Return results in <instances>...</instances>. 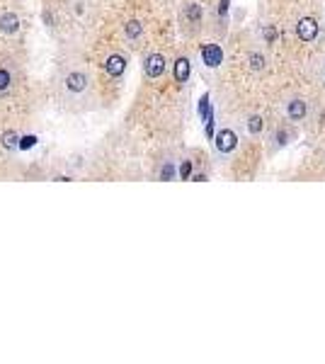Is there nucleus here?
Listing matches in <instances>:
<instances>
[{
    "label": "nucleus",
    "instance_id": "13",
    "mask_svg": "<svg viewBox=\"0 0 325 364\" xmlns=\"http://www.w3.org/2000/svg\"><path fill=\"white\" fill-rule=\"evenodd\" d=\"M10 81H12L10 73H7L5 68H0V92H5V90L10 87Z\"/></svg>",
    "mask_w": 325,
    "mask_h": 364
},
{
    "label": "nucleus",
    "instance_id": "15",
    "mask_svg": "<svg viewBox=\"0 0 325 364\" xmlns=\"http://www.w3.org/2000/svg\"><path fill=\"white\" fill-rule=\"evenodd\" d=\"M199 114H202V117H209V95H204V97H202V100H199Z\"/></svg>",
    "mask_w": 325,
    "mask_h": 364
},
{
    "label": "nucleus",
    "instance_id": "16",
    "mask_svg": "<svg viewBox=\"0 0 325 364\" xmlns=\"http://www.w3.org/2000/svg\"><path fill=\"white\" fill-rule=\"evenodd\" d=\"M250 63H253V71H260V68L265 66V58L257 56V54H253V56H250Z\"/></svg>",
    "mask_w": 325,
    "mask_h": 364
},
{
    "label": "nucleus",
    "instance_id": "14",
    "mask_svg": "<svg viewBox=\"0 0 325 364\" xmlns=\"http://www.w3.org/2000/svg\"><path fill=\"white\" fill-rule=\"evenodd\" d=\"M187 17H189L192 22H197V20L202 17V7H199V5H189V10H187Z\"/></svg>",
    "mask_w": 325,
    "mask_h": 364
},
{
    "label": "nucleus",
    "instance_id": "4",
    "mask_svg": "<svg viewBox=\"0 0 325 364\" xmlns=\"http://www.w3.org/2000/svg\"><path fill=\"white\" fill-rule=\"evenodd\" d=\"M144 71H146L148 78H160L165 73V56L163 54H150L144 61Z\"/></svg>",
    "mask_w": 325,
    "mask_h": 364
},
{
    "label": "nucleus",
    "instance_id": "8",
    "mask_svg": "<svg viewBox=\"0 0 325 364\" xmlns=\"http://www.w3.org/2000/svg\"><path fill=\"white\" fill-rule=\"evenodd\" d=\"M189 71H192V66H189V58H178L175 61V81L178 83H187V78H189Z\"/></svg>",
    "mask_w": 325,
    "mask_h": 364
},
{
    "label": "nucleus",
    "instance_id": "9",
    "mask_svg": "<svg viewBox=\"0 0 325 364\" xmlns=\"http://www.w3.org/2000/svg\"><path fill=\"white\" fill-rule=\"evenodd\" d=\"M287 114H289L291 121H301L306 117V102L303 100H291L289 107H287Z\"/></svg>",
    "mask_w": 325,
    "mask_h": 364
},
{
    "label": "nucleus",
    "instance_id": "10",
    "mask_svg": "<svg viewBox=\"0 0 325 364\" xmlns=\"http://www.w3.org/2000/svg\"><path fill=\"white\" fill-rule=\"evenodd\" d=\"M124 32H126V37H129V39H139V37L144 34V25H141L139 20H131V22H126V25H124Z\"/></svg>",
    "mask_w": 325,
    "mask_h": 364
},
{
    "label": "nucleus",
    "instance_id": "18",
    "mask_svg": "<svg viewBox=\"0 0 325 364\" xmlns=\"http://www.w3.org/2000/svg\"><path fill=\"white\" fill-rule=\"evenodd\" d=\"M173 172H175V170H173V165H165V168H163V172H160V177H163V180H170V177H173Z\"/></svg>",
    "mask_w": 325,
    "mask_h": 364
},
{
    "label": "nucleus",
    "instance_id": "2",
    "mask_svg": "<svg viewBox=\"0 0 325 364\" xmlns=\"http://www.w3.org/2000/svg\"><path fill=\"white\" fill-rule=\"evenodd\" d=\"M216 151H221V153H233L238 146V136L236 131H231V129H221L218 134H216Z\"/></svg>",
    "mask_w": 325,
    "mask_h": 364
},
{
    "label": "nucleus",
    "instance_id": "6",
    "mask_svg": "<svg viewBox=\"0 0 325 364\" xmlns=\"http://www.w3.org/2000/svg\"><path fill=\"white\" fill-rule=\"evenodd\" d=\"M0 32H2V34H17V32H20V17H17L15 12L0 15Z\"/></svg>",
    "mask_w": 325,
    "mask_h": 364
},
{
    "label": "nucleus",
    "instance_id": "12",
    "mask_svg": "<svg viewBox=\"0 0 325 364\" xmlns=\"http://www.w3.org/2000/svg\"><path fill=\"white\" fill-rule=\"evenodd\" d=\"M2 146H5V148H15V146H17V134H15V131H5V134H2Z\"/></svg>",
    "mask_w": 325,
    "mask_h": 364
},
{
    "label": "nucleus",
    "instance_id": "1",
    "mask_svg": "<svg viewBox=\"0 0 325 364\" xmlns=\"http://www.w3.org/2000/svg\"><path fill=\"white\" fill-rule=\"evenodd\" d=\"M296 37L301 41H313L318 37V22L313 17H301L298 25H296Z\"/></svg>",
    "mask_w": 325,
    "mask_h": 364
},
{
    "label": "nucleus",
    "instance_id": "5",
    "mask_svg": "<svg viewBox=\"0 0 325 364\" xmlns=\"http://www.w3.org/2000/svg\"><path fill=\"white\" fill-rule=\"evenodd\" d=\"M105 71L112 76V78H119V76H124V71H126V58L119 56V54H112V56L105 61Z\"/></svg>",
    "mask_w": 325,
    "mask_h": 364
},
{
    "label": "nucleus",
    "instance_id": "17",
    "mask_svg": "<svg viewBox=\"0 0 325 364\" xmlns=\"http://www.w3.org/2000/svg\"><path fill=\"white\" fill-rule=\"evenodd\" d=\"M189 172H192V163H189V161H184V163L180 165V177H182V180H187V177H189Z\"/></svg>",
    "mask_w": 325,
    "mask_h": 364
},
{
    "label": "nucleus",
    "instance_id": "7",
    "mask_svg": "<svg viewBox=\"0 0 325 364\" xmlns=\"http://www.w3.org/2000/svg\"><path fill=\"white\" fill-rule=\"evenodd\" d=\"M66 87H68L71 92H83V90L88 87V76H85V73H71V76L66 78Z\"/></svg>",
    "mask_w": 325,
    "mask_h": 364
},
{
    "label": "nucleus",
    "instance_id": "11",
    "mask_svg": "<svg viewBox=\"0 0 325 364\" xmlns=\"http://www.w3.org/2000/svg\"><path fill=\"white\" fill-rule=\"evenodd\" d=\"M262 129H265V119H262V117L255 114V117L248 119V131H250V134H260Z\"/></svg>",
    "mask_w": 325,
    "mask_h": 364
},
{
    "label": "nucleus",
    "instance_id": "3",
    "mask_svg": "<svg viewBox=\"0 0 325 364\" xmlns=\"http://www.w3.org/2000/svg\"><path fill=\"white\" fill-rule=\"evenodd\" d=\"M202 61H204V66H209V68H218L223 63L221 46L218 44H204L202 46Z\"/></svg>",
    "mask_w": 325,
    "mask_h": 364
},
{
    "label": "nucleus",
    "instance_id": "19",
    "mask_svg": "<svg viewBox=\"0 0 325 364\" xmlns=\"http://www.w3.org/2000/svg\"><path fill=\"white\" fill-rule=\"evenodd\" d=\"M226 10H228V0H221L218 2V15H226Z\"/></svg>",
    "mask_w": 325,
    "mask_h": 364
}]
</instances>
